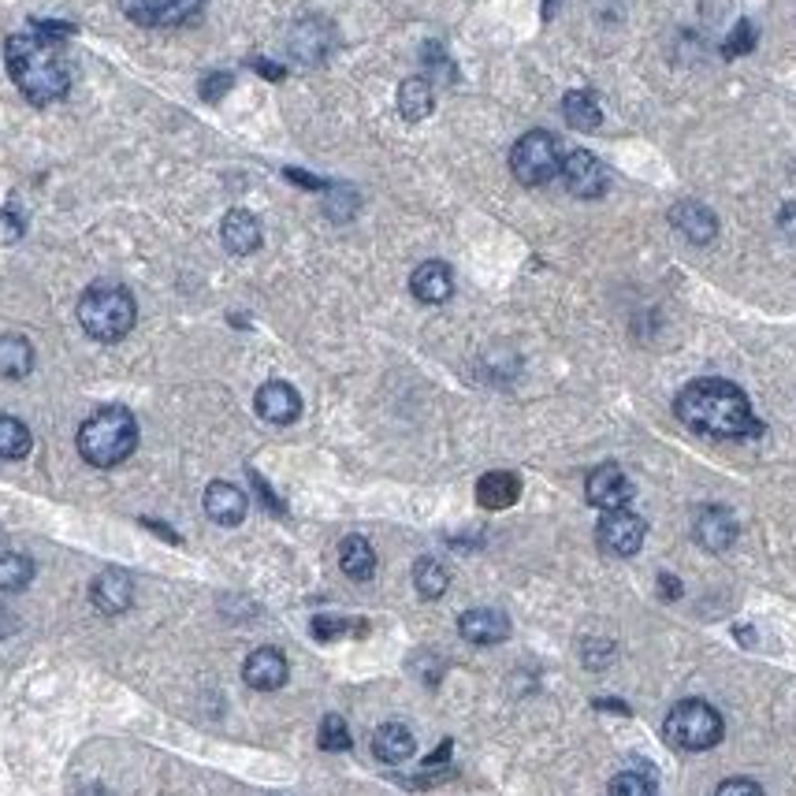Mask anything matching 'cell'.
Instances as JSON below:
<instances>
[{
    "mask_svg": "<svg viewBox=\"0 0 796 796\" xmlns=\"http://www.w3.org/2000/svg\"><path fill=\"white\" fill-rule=\"evenodd\" d=\"M562 141L551 130H528L510 149V172L521 187H544L562 172Z\"/></svg>",
    "mask_w": 796,
    "mask_h": 796,
    "instance_id": "cell-6",
    "label": "cell"
},
{
    "mask_svg": "<svg viewBox=\"0 0 796 796\" xmlns=\"http://www.w3.org/2000/svg\"><path fill=\"white\" fill-rule=\"evenodd\" d=\"M751 49H756V26H751L748 20H741L737 30L730 34V41L722 46V52H726V57H745V52H751Z\"/></svg>",
    "mask_w": 796,
    "mask_h": 796,
    "instance_id": "cell-32",
    "label": "cell"
},
{
    "mask_svg": "<svg viewBox=\"0 0 796 796\" xmlns=\"http://www.w3.org/2000/svg\"><path fill=\"white\" fill-rule=\"evenodd\" d=\"M287 674H290V667H287V659H283V651H276V648H258L242 667L246 685L258 688V693H276V688L287 685Z\"/></svg>",
    "mask_w": 796,
    "mask_h": 796,
    "instance_id": "cell-15",
    "label": "cell"
},
{
    "mask_svg": "<svg viewBox=\"0 0 796 796\" xmlns=\"http://www.w3.org/2000/svg\"><path fill=\"white\" fill-rule=\"evenodd\" d=\"M610 796H656V785H651L644 774L625 771V774H618L614 782H610Z\"/></svg>",
    "mask_w": 796,
    "mask_h": 796,
    "instance_id": "cell-31",
    "label": "cell"
},
{
    "mask_svg": "<svg viewBox=\"0 0 796 796\" xmlns=\"http://www.w3.org/2000/svg\"><path fill=\"white\" fill-rule=\"evenodd\" d=\"M418 751V741H413V730L402 726V722H384L376 733H373V756L380 763H406V759Z\"/></svg>",
    "mask_w": 796,
    "mask_h": 796,
    "instance_id": "cell-21",
    "label": "cell"
},
{
    "mask_svg": "<svg viewBox=\"0 0 796 796\" xmlns=\"http://www.w3.org/2000/svg\"><path fill=\"white\" fill-rule=\"evenodd\" d=\"M458 633H462L469 644L488 648V644H502L510 636V618L502 614V610L476 607V610H465V614L458 618Z\"/></svg>",
    "mask_w": 796,
    "mask_h": 796,
    "instance_id": "cell-13",
    "label": "cell"
},
{
    "mask_svg": "<svg viewBox=\"0 0 796 796\" xmlns=\"http://www.w3.org/2000/svg\"><path fill=\"white\" fill-rule=\"evenodd\" d=\"M246 510H250V499H246V492L235 488V484L212 481L206 488V514L216 521V525H224V528L238 525V521L246 518Z\"/></svg>",
    "mask_w": 796,
    "mask_h": 796,
    "instance_id": "cell-18",
    "label": "cell"
},
{
    "mask_svg": "<svg viewBox=\"0 0 796 796\" xmlns=\"http://www.w3.org/2000/svg\"><path fill=\"white\" fill-rule=\"evenodd\" d=\"M659 585H662V599H677V596H681V581H677V577H670V573H662Z\"/></svg>",
    "mask_w": 796,
    "mask_h": 796,
    "instance_id": "cell-38",
    "label": "cell"
},
{
    "mask_svg": "<svg viewBox=\"0 0 796 796\" xmlns=\"http://www.w3.org/2000/svg\"><path fill=\"white\" fill-rule=\"evenodd\" d=\"M644 536H648V525H644L640 514L633 510H604L596 528V544L604 555H614V559H633L636 551L644 547Z\"/></svg>",
    "mask_w": 796,
    "mask_h": 796,
    "instance_id": "cell-7",
    "label": "cell"
},
{
    "mask_svg": "<svg viewBox=\"0 0 796 796\" xmlns=\"http://www.w3.org/2000/svg\"><path fill=\"white\" fill-rule=\"evenodd\" d=\"M8 75L20 86V94L30 104H52L71 90V67L60 57L57 41L41 34H12L4 41Z\"/></svg>",
    "mask_w": 796,
    "mask_h": 796,
    "instance_id": "cell-2",
    "label": "cell"
},
{
    "mask_svg": "<svg viewBox=\"0 0 796 796\" xmlns=\"http://www.w3.org/2000/svg\"><path fill=\"white\" fill-rule=\"evenodd\" d=\"M667 741L681 751H707L714 748L722 741V733H726V722H722V714L714 711L711 704L704 700H681L674 704V711L667 714Z\"/></svg>",
    "mask_w": 796,
    "mask_h": 796,
    "instance_id": "cell-5",
    "label": "cell"
},
{
    "mask_svg": "<svg viewBox=\"0 0 796 796\" xmlns=\"http://www.w3.org/2000/svg\"><path fill=\"white\" fill-rule=\"evenodd\" d=\"M34 581V562L23 551H0V592H23Z\"/></svg>",
    "mask_w": 796,
    "mask_h": 796,
    "instance_id": "cell-29",
    "label": "cell"
},
{
    "mask_svg": "<svg viewBox=\"0 0 796 796\" xmlns=\"http://www.w3.org/2000/svg\"><path fill=\"white\" fill-rule=\"evenodd\" d=\"M253 406H258V413L269 424H290V421H298V413H302V398H298V391L287 384V380H269V384H261Z\"/></svg>",
    "mask_w": 796,
    "mask_h": 796,
    "instance_id": "cell-12",
    "label": "cell"
},
{
    "mask_svg": "<svg viewBox=\"0 0 796 796\" xmlns=\"http://www.w3.org/2000/svg\"><path fill=\"white\" fill-rule=\"evenodd\" d=\"M339 565L350 581H369L376 573V551L365 536H347L339 544Z\"/></svg>",
    "mask_w": 796,
    "mask_h": 796,
    "instance_id": "cell-24",
    "label": "cell"
},
{
    "mask_svg": "<svg viewBox=\"0 0 796 796\" xmlns=\"http://www.w3.org/2000/svg\"><path fill=\"white\" fill-rule=\"evenodd\" d=\"M413 585L424 599H439L450 588V570L439 559H421L413 565Z\"/></svg>",
    "mask_w": 796,
    "mask_h": 796,
    "instance_id": "cell-27",
    "label": "cell"
},
{
    "mask_svg": "<svg viewBox=\"0 0 796 796\" xmlns=\"http://www.w3.org/2000/svg\"><path fill=\"white\" fill-rule=\"evenodd\" d=\"M350 630H353V625L347 622V618H335V614H316L313 618V636H316V640H335V636H343Z\"/></svg>",
    "mask_w": 796,
    "mask_h": 796,
    "instance_id": "cell-33",
    "label": "cell"
},
{
    "mask_svg": "<svg viewBox=\"0 0 796 796\" xmlns=\"http://www.w3.org/2000/svg\"><path fill=\"white\" fill-rule=\"evenodd\" d=\"M585 495L592 507H599V510H622L625 502L633 499V481L618 465H599L588 473Z\"/></svg>",
    "mask_w": 796,
    "mask_h": 796,
    "instance_id": "cell-10",
    "label": "cell"
},
{
    "mask_svg": "<svg viewBox=\"0 0 796 796\" xmlns=\"http://www.w3.org/2000/svg\"><path fill=\"white\" fill-rule=\"evenodd\" d=\"M559 175H562L565 190H570L573 198H585V201L604 198L610 187V172L596 153H588V149H573V153L562 161Z\"/></svg>",
    "mask_w": 796,
    "mask_h": 796,
    "instance_id": "cell-9",
    "label": "cell"
},
{
    "mask_svg": "<svg viewBox=\"0 0 796 796\" xmlns=\"http://www.w3.org/2000/svg\"><path fill=\"white\" fill-rule=\"evenodd\" d=\"M253 67L261 71V75H269V78H283V67H272V64H261V60H253Z\"/></svg>",
    "mask_w": 796,
    "mask_h": 796,
    "instance_id": "cell-40",
    "label": "cell"
},
{
    "mask_svg": "<svg viewBox=\"0 0 796 796\" xmlns=\"http://www.w3.org/2000/svg\"><path fill=\"white\" fill-rule=\"evenodd\" d=\"M670 224H674L693 246H707V242H714V235H719V220H714V212L707 209L704 201H677V206L670 209Z\"/></svg>",
    "mask_w": 796,
    "mask_h": 796,
    "instance_id": "cell-17",
    "label": "cell"
},
{
    "mask_svg": "<svg viewBox=\"0 0 796 796\" xmlns=\"http://www.w3.org/2000/svg\"><path fill=\"white\" fill-rule=\"evenodd\" d=\"M521 495V481L514 473H502V469H495V473H484L481 481H476V502H481L484 510H507L514 507Z\"/></svg>",
    "mask_w": 796,
    "mask_h": 796,
    "instance_id": "cell-22",
    "label": "cell"
},
{
    "mask_svg": "<svg viewBox=\"0 0 796 796\" xmlns=\"http://www.w3.org/2000/svg\"><path fill=\"white\" fill-rule=\"evenodd\" d=\"M34 447L30 439V428L20 421V418H8V413H0V458H26Z\"/></svg>",
    "mask_w": 796,
    "mask_h": 796,
    "instance_id": "cell-28",
    "label": "cell"
},
{
    "mask_svg": "<svg viewBox=\"0 0 796 796\" xmlns=\"http://www.w3.org/2000/svg\"><path fill=\"white\" fill-rule=\"evenodd\" d=\"M135 316H138L135 298L120 283H94L78 298V324L97 343H120L123 335L135 328Z\"/></svg>",
    "mask_w": 796,
    "mask_h": 796,
    "instance_id": "cell-4",
    "label": "cell"
},
{
    "mask_svg": "<svg viewBox=\"0 0 796 796\" xmlns=\"http://www.w3.org/2000/svg\"><path fill=\"white\" fill-rule=\"evenodd\" d=\"M693 536L700 547L719 555L737 539V518H733L726 507H704L693 521Z\"/></svg>",
    "mask_w": 796,
    "mask_h": 796,
    "instance_id": "cell-14",
    "label": "cell"
},
{
    "mask_svg": "<svg viewBox=\"0 0 796 796\" xmlns=\"http://www.w3.org/2000/svg\"><path fill=\"white\" fill-rule=\"evenodd\" d=\"M120 8L138 26H183L198 20L206 0H120Z\"/></svg>",
    "mask_w": 796,
    "mask_h": 796,
    "instance_id": "cell-8",
    "label": "cell"
},
{
    "mask_svg": "<svg viewBox=\"0 0 796 796\" xmlns=\"http://www.w3.org/2000/svg\"><path fill=\"white\" fill-rule=\"evenodd\" d=\"M138 447V421L123 406H104L78 428V455L97 469L127 462Z\"/></svg>",
    "mask_w": 796,
    "mask_h": 796,
    "instance_id": "cell-3",
    "label": "cell"
},
{
    "mask_svg": "<svg viewBox=\"0 0 796 796\" xmlns=\"http://www.w3.org/2000/svg\"><path fill=\"white\" fill-rule=\"evenodd\" d=\"M432 109H436V90H432L428 78L413 75L398 86V112H402V120L421 123L432 116Z\"/></svg>",
    "mask_w": 796,
    "mask_h": 796,
    "instance_id": "cell-23",
    "label": "cell"
},
{
    "mask_svg": "<svg viewBox=\"0 0 796 796\" xmlns=\"http://www.w3.org/2000/svg\"><path fill=\"white\" fill-rule=\"evenodd\" d=\"M135 599V585H130L127 573L120 570H104L94 577L90 585V604L101 610V614H123Z\"/></svg>",
    "mask_w": 796,
    "mask_h": 796,
    "instance_id": "cell-19",
    "label": "cell"
},
{
    "mask_svg": "<svg viewBox=\"0 0 796 796\" xmlns=\"http://www.w3.org/2000/svg\"><path fill=\"white\" fill-rule=\"evenodd\" d=\"M410 290L424 306H444L447 298L455 295V276H450V269L444 261H424L410 276Z\"/></svg>",
    "mask_w": 796,
    "mask_h": 796,
    "instance_id": "cell-20",
    "label": "cell"
},
{
    "mask_svg": "<svg viewBox=\"0 0 796 796\" xmlns=\"http://www.w3.org/2000/svg\"><path fill=\"white\" fill-rule=\"evenodd\" d=\"M34 369V347L23 335H0V376L23 380Z\"/></svg>",
    "mask_w": 796,
    "mask_h": 796,
    "instance_id": "cell-25",
    "label": "cell"
},
{
    "mask_svg": "<svg viewBox=\"0 0 796 796\" xmlns=\"http://www.w3.org/2000/svg\"><path fill=\"white\" fill-rule=\"evenodd\" d=\"M220 238H224L227 253L235 258H250L253 250H261V220L250 209H232L220 224Z\"/></svg>",
    "mask_w": 796,
    "mask_h": 796,
    "instance_id": "cell-16",
    "label": "cell"
},
{
    "mask_svg": "<svg viewBox=\"0 0 796 796\" xmlns=\"http://www.w3.org/2000/svg\"><path fill=\"white\" fill-rule=\"evenodd\" d=\"M316 745L324 751H350L353 737H350V726L343 714H328V719L321 722V737H316Z\"/></svg>",
    "mask_w": 796,
    "mask_h": 796,
    "instance_id": "cell-30",
    "label": "cell"
},
{
    "mask_svg": "<svg viewBox=\"0 0 796 796\" xmlns=\"http://www.w3.org/2000/svg\"><path fill=\"white\" fill-rule=\"evenodd\" d=\"M232 83L235 78L227 75V71H216V75H209L206 83H201V97H206V101H216V97H224L232 90Z\"/></svg>",
    "mask_w": 796,
    "mask_h": 796,
    "instance_id": "cell-35",
    "label": "cell"
},
{
    "mask_svg": "<svg viewBox=\"0 0 796 796\" xmlns=\"http://www.w3.org/2000/svg\"><path fill=\"white\" fill-rule=\"evenodd\" d=\"M719 796H763V785L751 782V778H730L719 785Z\"/></svg>",
    "mask_w": 796,
    "mask_h": 796,
    "instance_id": "cell-34",
    "label": "cell"
},
{
    "mask_svg": "<svg viewBox=\"0 0 796 796\" xmlns=\"http://www.w3.org/2000/svg\"><path fill=\"white\" fill-rule=\"evenodd\" d=\"M15 630H20V622L12 618V610L0 607V640H4V636H12Z\"/></svg>",
    "mask_w": 796,
    "mask_h": 796,
    "instance_id": "cell-39",
    "label": "cell"
},
{
    "mask_svg": "<svg viewBox=\"0 0 796 796\" xmlns=\"http://www.w3.org/2000/svg\"><path fill=\"white\" fill-rule=\"evenodd\" d=\"M778 227H782V232L796 242V201L782 206V212H778Z\"/></svg>",
    "mask_w": 796,
    "mask_h": 796,
    "instance_id": "cell-37",
    "label": "cell"
},
{
    "mask_svg": "<svg viewBox=\"0 0 796 796\" xmlns=\"http://www.w3.org/2000/svg\"><path fill=\"white\" fill-rule=\"evenodd\" d=\"M335 46V26L328 20H316V15H309L290 30V52H295V60H302V64H324V57L332 52Z\"/></svg>",
    "mask_w": 796,
    "mask_h": 796,
    "instance_id": "cell-11",
    "label": "cell"
},
{
    "mask_svg": "<svg viewBox=\"0 0 796 796\" xmlns=\"http://www.w3.org/2000/svg\"><path fill=\"white\" fill-rule=\"evenodd\" d=\"M34 34H41V38H49V41H60V38H67V34H75V26H71V23H46V20H34Z\"/></svg>",
    "mask_w": 796,
    "mask_h": 796,
    "instance_id": "cell-36",
    "label": "cell"
},
{
    "mask_svg": "<svg viewBox=\"0 0 796 796\" xmlns=\"http://www.w3.org/2000/svg\"><path fill=\"white\" fill-rule=\"evenodd\" d=\"M562 116L570 127H577V130H596L599 120H604V112H599V101L588 90H570L562 97Z\"/></svg>",
    "mask_w": 796,
    "mask_h": 796,
    "instance_id": "cell-26",
    "label": "cell"
},
{
    "mask_svg": "<svg viewBox=\"0 0 796 796\" xmlns=\"http://www.w3.org/2000/svg\"><path fill=\"white\" fill-rule=\"evenodd\" d=\"M674 413L685 428L711 439H751L763 432L748 395L730 380H693L674 398Z\"/></svg>",
    "mask_w": 796,
    "mask_h": 796,
    "instance_id": "cell-1",
    "label": "cell"
}]
</instances>
